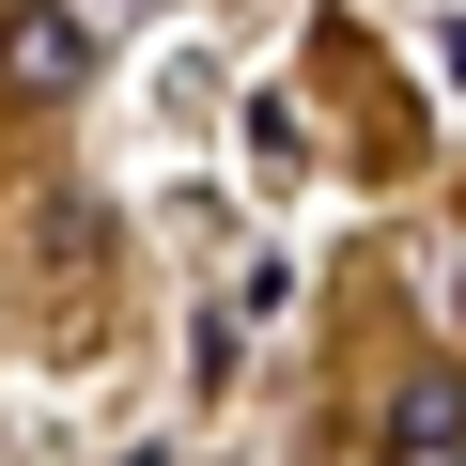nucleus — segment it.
I'll return each instance as SVG.
<instances>
[{
	"label": "nucleus",
	"instance_id": "nucleus-1",
	"mask_svg": "<svg viewBox=\"0 0 466 466\" xmlns=\"http://www.w3.org/2000/svg\"><path fill=\"white\" fill-rule=\"evenodd\" d=\"M0 78H16L32 109H63V94L94 78V32L63 16V0H0Z\"/></svg>",
	"mask_w": 466,
	"mask_h": 466
},
{
	"label": "nucleus",
	"instance_id": "nucleus-2",
	"mask_svg": "<svg viewBox=\"0 0 466 466\" xmlns=\"http://www.w3.org/2000/svg\"><path fill=\"white\" fill-rule=\"evenodd\" d=\"M451 451H466V373L451 358L389 373V466H451Z\"/></svg>",
	"mask_w": 466,
	"mask_h": 466
},
{
	"label": "nucleus",
	"instance_id": "nucleus-3",
	"mask_svg": "<svg viewBox=\"0 0 466 466\" xmlns=\"http://www.w3.org/2000/svg\"><path fill=\"white\" fill-rule=\"evenodd\" d=\"M125 16H156V0H125Z\"/></svg>",
	"mask_w": 466,
	"mask_h": 466
}]
</instances>
